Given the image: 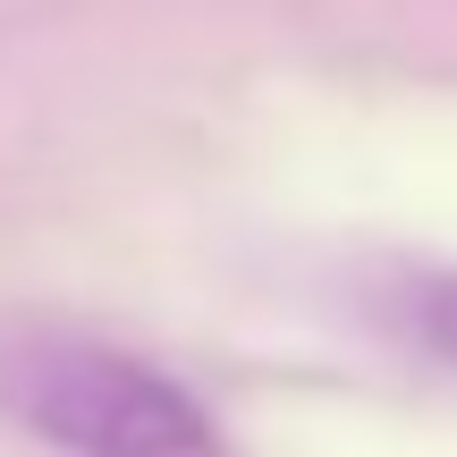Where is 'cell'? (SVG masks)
Segmentation results:
<instances>
[{
    "instance_id": "6da1fadb",
    "label": "cell",
    "mask_w": 457,
    "mask_h": 457,
    "mask_svg": "<svg viewBox=\"0 0 457 457\" xmlns=\"http://www.w3.org/2000/svg\"><path fill=\"white\" fill-rule=\"evenodd\" d=\"M0 415L68 457H228L195 390L111 339H0Z\"/></svg>"
},
{
    "instance_id": "7a4b0ae2",
    "label": "cell",
    "mask_w": 457,
    "mask_h": 457,
    "mask_svg": "<svg viewBox=\"0 0 457 457\" xmlns=\"http://www.w3.org/2000/svg\"><path fill=\"white\" fill-rule=\"evenodd\" d=\"M424 339L441 347V356H457V271L424 288Z\"/></svg>"
}]
</instances>
